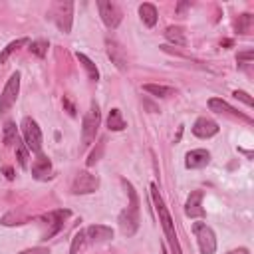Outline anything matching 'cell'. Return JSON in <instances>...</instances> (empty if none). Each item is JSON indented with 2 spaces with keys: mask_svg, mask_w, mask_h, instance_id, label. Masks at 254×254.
<instances>
[{
  "mask_svg": "<svg viewBox=\"0 0 254 254\" xmlns=\"http://www.w3.org/2000/svg\"><path fill=\"white\" fill-rule=\"evenodd\" d=\"M151 198H153V204H155V208H157V212H159V220H161V226H163V230H165V238L169 240V246H171L173 254H183L181 244H179V238H177L175 222H173V218H171V214H169V208L165 206V202H163V198H161V194H159L157 185H151Z\"/></svg>",
  "mask_w": 254,
  "mask_h": 254,
  "instance_id": "1",
  "label": "cell"
},
{
  "mask_svg": "<svg viewBox=\"0 0 254 254\" xmlns=\"http://www.w3.org/2000/svg\"><path fill=\"white\" fill-rule=\"evenodd\" d=\"M123 185H125L127 194H129V206L119 214V226H121V232L125 236H133L139 228V196H137V192L129 181L123 179Z\"/></svg>",
  "mask_w": 254,
  "mask_h": 254,
  "instance_id": "2",
  "label": "cell"
},
{
  "mask_svg": "<svg viewBox=\"0 0 254 254\" xmlns=\"http://www.w3.org/2000/svg\"><path fill=\"white\" fill-rule=\"evenodd\" d=\"M99 121H101V113H99L97 103L93 101V103L89 105V111L85 113L83 125H81V143H83L85 147L91 145V141L95 139L97 129H99Z\"/></svg>",
  "mask_w": 254,
  "mask_h": 254,
  "instance_id": "3",
  "label": "cell"
},
{
  "mask_svg": "<svg viewBox=\"0 0 254 254\" xmlns=\"http://www.w3.org/2000/svg\"><path fill=\"white\" fill-rule=\"evenodd\" d=\"M22 135H24V145L28 147V151L40 155L42 153V131L32 117L22 119Z\"/></svg>",
  "mask_w": 254,
  "mask_h": 254,
  "instance_id": "4",
  "label": "cell"
},
{
  "mask_svg": "<svg viewBox=\"0 0 254 254\" xmlns=\"http://www.w3.org/2000/svg\"><path fill=\"white\" fill-rule=\"evenodd\" d=\"M71 16H73V2H56L50 10V18L64 34H69L71 30Z\"/></svg>",
  "mask_w": 254,
  "mask_h": 254,
  "instance_id": "5",
  "label": "cell"
},
{
  "mask_svg": "<svg viewBox=\"0 0 254 254\" xmlns=\"http://www.w3.org/2000/svg\"><path fill=\"white\" fill-rule=\"evenodd\" d=\"M192 232H194V238L198 242V248L202 254H214L216 250V236L212 232L210 226H206L204 222H194L192 224Z\"/></svg>",
  "mask_w": 254,
  "mask_h": 254,
  "instance_id": "6",
  "label": "cell"
},
{
  "mask_svg": "<svg viewBox=\"0 0 254 254\" xmlns=\"http://www.w3.org/2000/svg\"><path fill=\"white\" fill-rule=\"evenodd\" d=\"M18 91H20V73H12L8 83L4 85V91L0 93V115H4L14 103H16V97H18Z\"/></svg>",
  "mask_w": 254,
  "mask_h": 254,
  "instance_id": "7",
  "label": "cell"
},
{
  "mask_svg": "<svg viewBox=\"0 0 254 254\" xmlns=\"http://www.w3.org/2000/svg\"><path fill=\"white\" fill-rule=\"evenodd\" d=\"M97 8H99V16L103 20V24L107 28H117L119 22H121V10L115 2H109V0H97Z\"/></svg>",
  "mask_w": 254,
  "mask_h": 254,
  "instance_id": "8",
  "label": "cell"
},
{
  "mask_svg": "<svg viewBox=\"0 0 254 254\" xmlns=\"http://www.w3.org/2000/svg\"><path fill=\"white\" fill-rule=\"evenodd\" d=\"M99 187V179L87 171H81L75 175L73 185H71V192L73 194H87V192H95Z\"/></svg>",
  "mask_w": 254,
  "mask_h": 254,
  "instance_id": "9",
  "label": "cell"
},
{
  "mask_svg": "<svg viewBox=\"0 0 254 254\" xmlns=\"http://www.w3.org/2000/svg\"><path fill=\"white\" fill-rule=\"evenodd\" d=\"M105 50H107V56L111 58V62L117 65V69L125 71L127 69V56H125V50L121 48V44L113 38H105Z\"/></svg>",
  "mask_w": 254,
  "mask_h": 254,
  "instance_id": "10",
  "label": "cell"
},
{
  "mask_svg": "<svg viewBox=\"0 0 254 254\" xmlns=\"http://www.w3.org/2000/svg\"><path fill=\"white\" fill-rule=\"evenodd\" d=\"M202 190H192L185 202V214L190 218H202L204 208H202Z\"/></svg>",
  "mask_w": 254,
  "mask_h": 254,
  "instance_id": "11",
  "label": "cell"
},
{
  "mask_svg": "<svg viewBox=\"0 0 254 254\" xmlns=\"http://www.w3.org/2000/svg\"><path fill=\"white\" fill-rule=\"evenodd\" d=\"M208 107H210V111H214V113H224V115H230V117H238V119H244V121H252L248 115H242L238 109H234L232 105H228L224 99H218V97H210L208 99Z\"/></svg>",
  "mask_w": 254,
  "mask_h": 254,
  "instance_id": "12",
  "label": "cell"
},
{
  "mask_svg": "<svg viewBox=\"0 0 254 254\" xmlns=\"http://www.w3.org/2000/svg\"><path fill=\"white\" fill-rule=\"evenodd\" d=\"M208 161H210V153L206 149H192L185 157L187 169H202L208 165Z\"/></svg>",
  "mask_w": 254,
  "mask_h": 254,
  "instance_id": "13",
  "label": "cell"
},
{
  "mask_svg": "<svg viewBox=\"0 0 254 254\" xmlns=\"http://www.w3.org/2000/svg\"><path fill=\"white\" fill-rule=\"evenodd\" d=\"M192 133H194L196 137H200V139H208V137H212V135L218 133V125H216L212 119L198 117V119L194 121V125H192Z\"/></svg>",
  "mask_w": 254,
  "mask_h": 254,
  "instance_id": "14",
  "label": "cell"
},
{
  "mask_svg": "<svg viewBox=\"0 0 254 254\" xmlns=\"http://www.w3.org/2000/svg\"><path fill=\"white\" fill-rule=\"evenodd\" d=\"M85 236L91 242H107L113 238V228H109L105 224H91L85 228Z\"/></svg>",
  "mask_w": 254,
  "mask_h": 254,
  "instance_id": "15",
  "label": "cell"
},
{
  "mask_svg": "<svg viewBox=\"0 0 254 254\" xmlns=\"http://www.w3.org/2000/svg\"><path fill=\"white\" fill-rule=\"evenodd\" d=\"M32 175L38 181H46V179L52 177V163H50V159L46 155H42V153L38 155V159L32 165Z\"/></svg>",
  "mask_w": 254,
  "mask_h": 254,
  "instance_id": "16",
  "label": "cell"
},
{
  "mask_svg": "<svg viewBox=\"0 0 254 254\" xmlns=\"http://www.w3.org/2000/svg\"><path fill=\"white\" fill-rule=\"evenodd\" d=\"M139 16H141V20H143V24L147 28H153L157 24V18H159L157 16V8L153 4H149V2H145V4L139 6Z\"/></svg>",
  "mask_w": 254,
  "mask_h": 254,
  "instance_id": "17",
  "label": "cell"
},
{
  "mask_svg": "<svg viewBox=\"0 0 254 254\" xmlns=\"http://www.w3.org/2000/svg\"><path fill=\"white\" fill-rule=\"evenodd\" d=\"M165 38L175 46H187V34L181 26H169L165 30Z\"/></svg>",
  "mask_w": 254,
  "mask_h": 254,
  "instance_id": "18",
  "label": "cell"
},
{
  "mask_svg": "<svg viewBox=\"0 0 254 254\" xmlns=\"http://www.w3.org/2000/svg\"><path fill=\"white\" fill-rule=\"evenodd\" d=\"M75 58H77V62L83 65V69L87 71V77H89L91 81H97V79H99L97 65H95V64H93V62H91V60H89L85 54H79V52H77V54H75Z\"/></svg>",
  "mask_w": 254,
  "mask_h": 254,
  "instance_id": "19",
  "label": "cell"
},
{
  "mask_svg": "<svg viewBox=\"0 0 254 254\" xmlns=\"http://www.w3.org/2000/svg\"><path fill=\"white\" fill-rule=\"evenodd\" d=\"M107 127H109L111 131H123V129L127 127V123H125V119H123V115H121V111H119L117 107L109 111V117H107Z\"/></svg>",
  "mask_w": 254,
  "mask_h": 254,
  "instance_id": "20",
  "label": "cell"
},
{
  "mask_svg": "<svg viewBox=\"0 0 254 254\" xmlns=\"http://www.w3.org/2000/svg\"><path fill=\"white\" fill-rule=\"evenodd\" d=\"M2 141H4L6 147H10V145H14V143L18 141V127H16L14 121H6V123H4V129H2Z\"/></svg>",
  "mask_w": 254,
  "mask_h": 254,
  "instance_id": "21",
  "label": "cell"
},
{
  "mask_svg": "<svg viewBox=\"0 0 254 254\" xmlns=\"http://www.w3.org/2000/svg\"><path fill=\"white\" fill-rule=\"evenodd\" d=\"M143 89H145L147 93L155 95V97H169V95H173V93H175V89H173V87L159 85V83H145V85H143Z\"/></svg>",
  "mask_w": 254,
  "mask_h": 254,
  "instance_id": "22",
  "label": "cell"
},
{
  "mask_svg": "<svg viewBox=\"0 0 254 254\" xmlns=\"http://www.w3.org/2000/svg\"><path fill=\"white\" fill-rule=\"evenodd\" d=\"M252 24H254L252 14H240V16L236 18V22H234L238 34H248V32L252 30Z\"/></svg>",
  "mask_w": 254,
  "mask_h": 254,
  "instance_id": "23",
  "label": "cell"
},
{
  "mask_svg": "<svg viewBox=\"0 0 254 254\" xmlns=\"http://www.w3.org/2000/svg\"><path fill=\"white\" fill-rule=\"evenodd\" d=\"M28 44H30V40H28V38H20V40H14V42H10V44H8V46H6V48L0 52V64H4L12 52H16L18 48H22V46H28Z\"/></svg>",
  "mask_w": 254,
  "mask_h": 254,
  "instance_id": "24",
  "label": "cell"
},
{
  "mask_svg": "<svg viewBox=\"0 0 254 254\" xmlns=\"http://www.w3.org/2000/svg\"><path fill=\"white\" fill-rule=\"evenodd\" d=\"M14 147H16V159H18V165L20 167H28V159H30V151H28V147L24 145V141H16L14 143Z\"/></svg>",
  "mask_w": 254,
  "mask_h": 254,
  "instance_id": "25",
  "label": "cell"
},
{
  "mask_svg": "<svg viewBox=\"0 0 254 254\" xmlns=\"http://www.w3.org/2000/svg\"><path fill=\"white\" fill-rule=\"evenodd\" d=\"M83 242H85V230L75 232V234H73V238H71V248H69V254H77V250L83 246Z\"/></svg>",
  "mask_w": 254,
  "mask_h": 254,
  "instance_id": "26",
  "label": "cell"
},
{
  "mask_svg": "<svg viewBox=\"0 0 254 254\" xmlns=\"http://www.w3.org/2000/svg\"><path fill=\"white\" fill-rule=\"evenodd\" d=\"M30 52L36 54L38 58H44L46 52H48V42L44 40H38V42H30Z\"/></svg>",
  "mask_w": 254,
  "mask_h": 254,
  "instance_id": "27",
  "label": "cell"
},
{
  "mask_svg": "<svg viewBox=\"0 0 254 254\" xmlns=\"http://www.w3.org/2000/svg\"><path fill=\"white\" fill-rule=\"evenodd\" d=\"M103 147H105V139H99V143H97V149L89 155V159H87V167H91V165H95V161H99V157H101V153H103Z\"/></svg>",
  "mask_w": 254,
  "mask_h": 254,
  "instance_id": "28",
  "label": "cell"
},
{
  "mask_svg": "<svg viewBox=\"0 0 254 254\" xmlns=\"http://www.w3.org/2000/svg\"><path fill=\"white\" fill-rule=\"evenodd\" d=\"M232 95H234L236 99H240V101H244V103H246L248 107H252V105H254V99H252V97H250V95H248L246 91H240V89H236V91H234Z\"/></svg>",
  "mask_w": 254,
  "mask_h": 254,
  "instance_id": "29",
  "label": "cell"
},
{
  "mask_svg": "<svg viewBox=\"0 0 254 254\" xmlns=\"http://www.w3.org/2000/svg\"><path fill=\"white\" fill-rule=\"evenodd\" d=\"M252 58H254V52H252V50H248V52H242V54H238L236 62H238L240 65H246V64H250V62H252Z\"/></svg>",
  "mask_w": 254,
  "mask_h": 254,
  "instance_id": "30",
  "label": "cell"
},
{
  "mask_svg": "<svg viewBox=\"0 0 254 254\" xmlns=\"http://www.w3.org/2000/svg\"><path fill=\"white\" fill-rule=\"evenodd\" d=\"M64 107H65V111H67L71 117L77 113V111H75V105H73V101L69 99V95H64Z\"/></svg>",
  "mask_w": 254,
  "mask_h": 254,
  "instance_id": "31",
  "label": "cell"
},
{
  "mask_svg": "<svg viewBox=\"0 0 254 254\" xmlns=\"http://www.w3.org/2000/svg\"><path fill=\"white\" fill-rule=\"evenodd\" d=\"M20 254H50V250H48V248H44V246H36V248H28V250H22Z\"/></svg>",
  "mask_w": 254,
  "mask_h": 254,
  "instance_id": "32",
  "label": "cell"
},
{
  "mask_svg": "<svg viewBox=\"0 0 254 254\" xmlns=\"http://www.w3.org/2000/svg\"><path fill=\"white\" fill-rule=\"evenodd\" d=\"M190 6H192L190 2H181V4L177 6V12H179V16H183V12H185L187 8H190Z\"/></svg>",
  "mask_w": 254,
  "mask_h": 254,
  "instance_id": "33",
  "label": "cell"
},
{
  "mask_svg": "<svg viewBox=\"0 0 254 254\" xmlns=\"http://www.w3.org/2000/svg\"><path fill=\"white\" fill-rule=\"evenodd\" d=\"M226 254H250V252H248V248H236V250H230Z\"/></svg>",
  "mask_w": 254,
  "mask_h": 254,
  "instance_id": "34",
  "label": "cell"
},
{
  "mask_svg": "<svg viewBox=\"0 0 254 254\" xmlns=\"http://www.w3.org/2000/svg\"><path fill=\"white\" fill-rule=\"evenodd\" d=\"M4 173H6V177H8V179H14V171H12L10 167H6V169H4Z\"/></svg>",
  "mask_w": 254,
  "mask_h": 254,
  "instance_id": "35",
  "label": "cell"
},
{
  "mask_svg": "<svg viewBox=\"0 0 254 254\" xmlns=\"http://www.w3.org/2000/svg\"><path fill=\"white\" fill-rule=\"evenodd\" d=\"M163 254H169V252H167V248H165V246H163Z\"/></svg>",
  "mask_w": 254,
  "mask_h": 254,
  "instance_id": "36",
  "label": "cell"
}]
</instances>
